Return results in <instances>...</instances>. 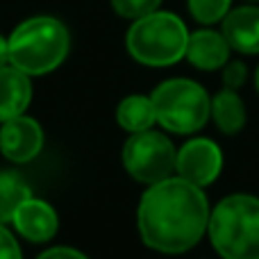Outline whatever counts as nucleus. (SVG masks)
<instances>
[{"label": "nucleus", "instance_id": "obj_1", "mask_svg": "<svg viewBox=\"0 0 259 259\" xmlns=\"http://www.w3.org/2000/svg\"><path fill=\"white\" fill-rule=\"evenodd\" d=\"M209 205L200 187L184 178L150 184L139 202V232L148 248L178 255L202 239L209 225Z\"/></svg>", "mask_w": 259, "mask_h": 259}, {"label": "nucleus", "instance_id": "obj_2", "mask_svg": "<svg viewBox=\"0 0 259 259\" xmlns=\"http://www.w3.org/2000/svg\"><path fill=\"white\" fill-rule=\"evenodd\" d=\"M7 46L12 66L27 75H44L66 59L71 36L62 21L53 16H34L12 32Z\"/></svg>", "mask_w": 259, "mask_h": 259}, {"label": "nucleus", "instance_id": "obj_3", "mask_svg": "<svg viewBox=\"0 0 259 259\" xmlns=\"http://www.w3.org/2000/svg\"><path fill=\"white\" fill-rule=\"evenodd\" d=\"M211 246L223 259H259V198L234 193L209 214Z\"/></svg>", "mask_w": 259, "mask_h": 259}, {"label": "nucleus", "instance_id": "obj_4", "mask_svg": "<svg viewBox=\"0 0 259 259\" xmlns=\"http://www.w3.org/2000/svg\"><path fill=\"white\" fill-rule=\"evenodd\" d=\"M189 32L170 12H152L137 18L127 32V50L146 66H170L187 53Z\"/></svg>", "mask_w": 259, "mask_h": 259}, {"label": "nucleus", "instance_id": "obj_5", "mask_svg": "<svg viewBox=\"0 0 259 259\" xmlns=\"http://www.w3.org/2000/svg\"><path fill=\"white\" fill-rule=\"evenodd\" d=\"M155 116L161 127L178 134L198 132L211 116V100L207 91L193 80H166L152 91Z\"/></svg>", "mask_w": 259, "mask_h": 259}, {"label": "nucleus", "instance_id": "obj_6", "mask_svg": "<svg viewBox=\"0 0 259 259\" xmlns=\"http://www.w3.org/2000/svg\"><path fill=\"white\" fill-rule=\"evenodd\" d=\"M178 161V150L161 132L143 130L134 132L123 146V164L134 180L143 184H157L170 178Z\"/></svg>", "mask_w": 259, "mask_h": 259}, {"label": "nucleus", "instance_id": "obj_7", "mask_svg": "<svg viewBox=\"0 0 259 259\" xmlns=\"http://www.w3.org/2000/svg\"><path fill=\"white\" fill-rule=\"evenodd\" d=\"M221 168H223V152L209 139H191L187 141L178 152V161H175V170L180 178L187 182L196 184V187H207L219 178Z\"/></svg>", "mask_w": 259, "mask_h": 259}, {"label": "nucleus", "instance_id": "obj_8", "mask_svg": "<svg viewBox=\"0 0 259 259\" xmlns=\"http://www.w3.org/2000/svg\"><path fill=\"white\" fill-rule=\"evenodd\" d=\"M44 146L41 125L30 116H14L3 123L0 130V150L9 161L25 164L34 159Z\"/></svg>", "mask_w": 259, "mask_h": 259}, {"label": "nucleus", "instance_id": "obj_9", "mask_svg": "<svg viewBox=\"0 0 259 259\" xmlns=\"http://www.w3.org/2000/svg\"><path fill=\"white\" fill-rule=\"evenodd\" d=\"M223 36L228 39L230 48L243 55L259 53V7L246 5L228 12L223 18Z\"/></svg>", "mask_w": 259, "mask_h": 259}, {"label": "nucleus", "instance_id": "obj_10", "mask_svg": "<svg viewBox=\"0 0 259 259\" xmlns=\"http://www.w3.org/2000/svg\"><path fill=\"white\" fill-rule=\"evenodd\" d=\"M12 223L16 225V230L30 241H48L55 237L57 232V214L55 209L44 200H36V198H27L21 207L16 209Z\"/></svg>", "mask_w": 259, "mask_h": 259}, {"label": "nucleus", "instance_id": "obj_11", "mask_svg": "<svg viewBox=\"0 0 259 259\" xmlns=\"http://www.w3.org/2000/svg\"><path fill=\"white\" fill-rule=\"evenodd\" d=\"M184 57L196 68L216 71V68H223L225 64H228L230 44L223 36V32L219 34V32H214V30H198V32H193V34H189Z\"/></svg>", "mask_w": 259, "mask_h": 259}, {"label": "nucleus", "instance_id": "obj_12", "mask_svg": "<svg viewBox=\"0 0 259 259\" xmlns=\"http://www.w3.org/2000/svg\"><path fill=\"white\" fill-rule=\"evenodd\" d=\"M32 98L27 73L16 66H0V123L21 116Z\"/></svg>", "mask_w": 259, "mask_h": 259}, {"label": "nucleus", "instance_id": "obj_13", "mask_svg": "<svg viewBox=\"0 0 259 259\" xmlns=\"http://www.w3.org/2000/svg\"><path fill=\"white\" fill-rule=\"evenodd\" d=\"M211 116L216 125L225 134H237L246 125V107L234 89H225L211 100Z\"/></svg>", "mask_w": 259, "mask_h": 259}, {"label": "nucleus", "instance_id": "obj_14", "mask_svg": "<svg viewBox=\"0 0 259 259\" xmlns=\"http://www.w3.org/2000/svg\"><path fill=\"white\" fill-rule=\"evenodd\" d=\"M116 118H118V125L132 134L150 130L152 123H157L152 98H146V96H127V98L118 105Z\"/></svg>", "mask_w": 259, "mask_h": 259}, {"label": "nucleus", "instance_id": "obj_15", "mask_svg": "<svg viewBox=\"0 0 259 259\" xmlns=\"http://www.w3.org/2000/svg\"><path fill=\"white\" fill-rule=\"evenodd\" d=\"M32 196L27 182L18 173L0 170V223H9L16 209Z\"/></svg>", "mask_w": 259, "mask_h": 259}, {"label": "nucleus", "instance_id": "obj_16", "mask_svg": "<svg viewBox=\"0 0 259 259\" xmlns=\"http://www.w3.org/2000/svg\"><path fill=\"white\" fill-rule=\"evenodd\" d=\"M232 0H189V12L202 25L219 23L228 16Z\"/></svg>", "mask_w": 259, "mask_h": 259}, {"label": "nucleus", "instance_id": "obj_17", "mask_svg": "<svg viewBox=\"0 0 259 259\" xmlns=\"http://www.w3.org/2000/svg\"><path fill=\"white\" fill-rule=\"evenodd\" d=\"M161 0H112V7L123 18H143L148 14L157 12Z\"/></svg>", "mask_w": 259, "mask_h": 259}, {"label": "nucleus", "instance_id": "obj_18", "mask_svg": "<svg viewBox=\"0 0 259 259\" xmlns=\"http://www.w3.org/2000/svg\"><path fill=\"white\" fill-rule=\"evenodd\" d=\"M246 66L241 62H230L228 66L223 68V82H225V89H234L237 91L239 87H243L246 82Z\"/></svg>", "mask_w": 259, "mask_h": 259}, {"label": "nucleus", "instance_id": "obj_19", "mask_svg": "<svg viewBox=\"0 0 259 259\" xmlns=\"http://www.w3.org/2000/svg\"><path fill=\"white\" fill-rule=\"evenodd\" d=\"M0 259H23L14 234L7 228H3V223H0Z\"/></svg>", "mask_w": 259, "mask_h": 259}, {"label": "nucleus", "instance_id": "obj_20", "mask_svg": "<svg viewBox=\"0 0 259 259\" xmlns=\"http://www.w3.org/2000/svg\"><path fill=\"white\" fill-rule=\"evenodd\" d=\"M36 259H87V257L80 250H73V248H50V250H46Z\"/></svg>", "mask_w": 259, "mask_h": 259}, {"label": "nucleus", "instance_id": "obj_21", "mask_svg": "<svg viewBox=\"0 0 259 259\" xmlns=\"http://www.w3.org/2000/svg\"><path fill=\"white\" fill-rule=\"evenodd\" d=\"M7 59H9V46H7V41L0 36V66H3Z\"/></svg>", "mask_w": 259, "mask_h": 259}, {"label": "nucleus", "instance_id": "obj_22", "mask_svg": "<svg viewBox=\"0 0 259 259\" xmlns=\"http://www.w3.org/2000/svg\"><path fill=\"white\" fill-rule=\"evenodd\" d=\"M255 84H257V91H259V68H257V73H255Z\"/></svg>", "mask_w": 259, "mask_h": 259}, {"label": "nucleus", "instance_id": "obj_23", "mask_svg": "<svg viewBox=\"0 0 259 259\" xmlns=\"http://www.w3.org/2000/svg\"><path fill=\"white\" fill-rule=\"evenodd\" d=\"M248 3H259V0H248Z\"/></svg>", "mask_w": 259, "mask_h": 259}]
</instances>
